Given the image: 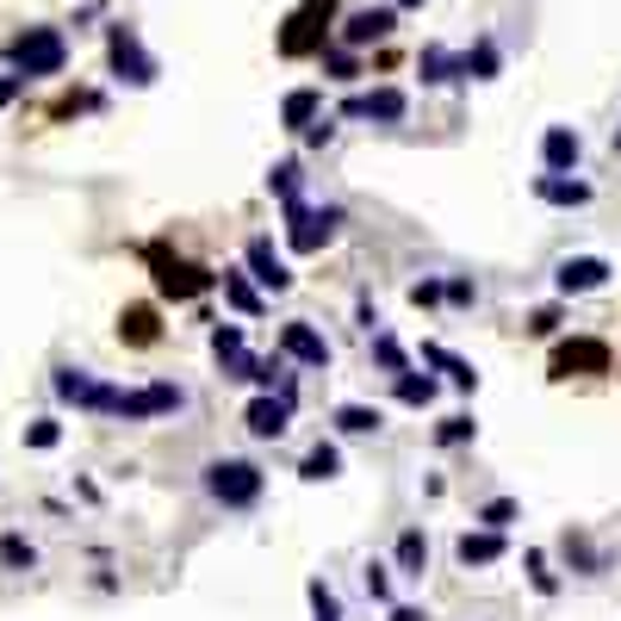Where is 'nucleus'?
I'll return each instance as SVG.
<instances>
[{"instance_id": "f3484780", "label": "nucleus", "mask_w": 621, "mask_h": 621, "mask_svg": "<svg viewBox=\"0 0 621 621\" xmlns=\"http://www.w3.org/2000/svg\"><path fill=\"white\" fill-rule=\"evenodd\" d=\"M317 118H324V94H317V87H292V94L280 99V125H286V131L305 137Z\"/></svg>"}, {"instance_id": "bb28decb", "label": "nucleus", "mask_w": 621, "mask_h": 621, "mask_svg": "<svg viewBox=\"0 0 621 621\" xmlns=\"http://www.w3.org/2000/svg\"><path fill=\"white\" fill-rule=\"evenodd\" d=\"M391 391H398V405H410V410H429L442 386H435L429 373H405V379H391Z\"/></svg>"}, {"instance_id": "c756f323", "label": "nucleus", "mask_w": 621, "mask_h": 621, "mask_svg": "<svg viewBox=\"0 0 621 621\" xmlns=\"http://www.w3.org/2000/svg\"><path fill=\"white\" fill-rule=\"evenodd\" d=\"M379 423H386V417H379L373 405H342L336 410V429H342V435H373Z\"/></svg>"}, {"instance_id": "4468645a", "label": "nucleus", "mask_w": 621, "mask_h": 621, "mask_svg": "<svg viewBox=\"0 0 621 621\" xmlns=\"http://www.w3.org/2000/svg\"><path fill=\"white\" fill-rule=\"evenodd\" d=\"M243 423H249L255 442H273V435H286L292 423V405L280 398V391H261V398H249V410H243Z\"/></svg>"}, {"instance_id": "de8ad7c7", "label": "nucleus", "mask_w": 621, "mask_h": 621, "mask_svg": "<svg viewBox=\"0 0 621 621\" xmlns=\"http://www.w3.org/2000/svg\"><path fill=\"white\" fill-rule=\"evenodd\" d=\"M391 7H398V13H410V7H423V0H391Z\"/></svg>"}, {"instance_id": "ddd939ff", "label": "nucleus", "mask_w": 621, "mask_h": 621, "mask_svg": "<svg viewBox=\"0 0 621 621\" xmlns=\"http://www.w3.org/2000/svg\"><path fill=\"white\" fill-rule=\"evenodd\" d=\"M405 113H410L405 87H373V94H354V99H342V118H373V125H398Z\"/></svg>"}, {"instance_id": "a19ab883", "label": "nucleus", "mask_w": 621, "mask_h": 621, "mask_svg": "<svg viewBox=\"0 0 621 621\" xmlns=\"http://www.w3.org/2000/svg\"><path fill=\"white\" fill-rule=\"evenodd\" d=\"M442 298H447L442 280H417V286H410V305H442Z\"/></svg>"}, {"instance_id": "20e7f679", "label": "nucleus", "mask_w": 621, "mask_h": 621, "mask_svg": "<svg viewBox=\"0 0 621 621\" xmlns=\"http://www.w3.org/2000/svg\"><path fill=\"white\" fill-rule=\"evenodd\" d=\"M336 13H342L336 0H305L286 20V32H280V57H324V38H330Z\"/></svg>"}, {"instance_id": "6e6552de", "label": "nucleus", "mask_w": 621, "mask_h": 621, "mask_svg": "<svg viewBox=\"0 0 621 621\" xmlns=\"http://www.w3.org/2000/svg\"><path fill=\"white\" fill-rule=\"evenodd\" d=\"M106 57H113V75L131 81V87H150L155 81V57L137 44L131 25H113V32H106Z\"/></svg>"}, {"instance_id": "423d86ee", "label": "nucleus", "mask_w": 621, "mask_h": 621, "mask_svg": "<svg viewBox=\"0 0 621 621\" xmlns=\"http://www.w3.org/2000/svg\"><path fill=\"white\" fill-rule=\"evenodd\" d=\"M180 405H187V391L168 386V379H155V386H137V391L118 386L106 417H118V423H150V417H175Z\"/></svg>"}, {"instance_id": "1a4fd4ad", "label": "nucleus", "mask_w": 621, "mask_h": 621, "mask_svg": "<svg viewBox=\"0 0 621 621\" xmlns=\"http://www.w3.org/2000/svg\"><path fill=\"white\" fill-rule=\"evenodd\" d=\"M609 286V261L602 255H565L560 268H553V292L560 298H584V292Z\"/></svg>"}, {"instance_id": "f704fd0d", "label": "nucleus", "mask_w": 621, "mask_h": 621, "mask_svg": "<svg viewBox=\"0 0 621 621\" xmlns=\"http://www.w3.org/2000/svg\"><path fill=\"white\" fill-rule=\"evenodd\" d=\"M523 565H528V584H535L541 597H553V590H560V578L547 572V553H541V547H528V553H523Z\"/></svg>"}, {"instance_id": "58836bf2", "label": "nucleus", "mask_w": 621, "mask_h": 621, "mask_svg": "<svg viewBox=\"0 0 621 621\" xmlns=\"http://www.w3.org/2000/svg\"><path fill=\"white\" fill-rule=\"evenodd\" d=\"M212 354H218V361H224V354H243V330H236V324H218V330H212Z\"/></svg>"}, {"instance_id": "49530a36", "label": "nucleus", "mask_w": 621, "mask_h": 621, "mask_svg": "<svg viewBox=\"0 0 621 621\" xmlns=\"http://www.w3.org/2000/svg\"><path fill=\"white\" fill-rule=\"evenodd\" d=\"M391 621H429L423 609H405V602H398V609H391Z\"/></svg>"}, {"instance_id": "412c9836", "label": "nucleus", "mask_w": 621, "mask_h": 621, "mask_svg": "<svg viewBox=\"0 0 621 621\" xmlns=\"http://www.w3.org/2000/svg\"><path fill=\"white\" fill-rule=\"evenodd\" d=\"M423 367H442V373H447V386H460V391H472V386H479L472 361H460V354H454V349H442V342H423Z\"/></svg>"}, {"instance_id": "a878e982", "label": "nucleus", "mask_w": 621, "mask_h": 621, "mask_svg": "<svg viewBox=\"0 0 621 621\" xmlns=\"http://www.w3.org/2000/svg\"><path fill=\"white\" fill-rule=\"evenodd\" d=\"M460 69H466V81H491L497 69H504V57H497V44H491V38H479V44L460 57Z\"/></svg>"}, {"instance_id": "e433bc0d", "label": "nucleus", "mask_w": 621, "mask_h": 621, "mask_svg": "<svg viewBox=\"0 0 621 621\" xmlns=\"http://www.w3.org/2000/svg\"><path fill=\"white\" fill-rule=\"evenodd\" d=\"M57 442H62V423H57V417H38V423H25V447H38V454H50Z\"/></svg>"}, {"instance_id": "39448f33", "label": "nucleus", "mask_w": 621, "mask_h": 621, "mask_svg": "<svg viewBox=\"0 0 621 621\" xmlns=\"http://www.w3.org/2000/svg\"><path fill=\"white\" fill-rule=\"evenodd\" d=\"M349 218H342V206H286V249L292 255H317L324 243H336V231H342Z\"/></svg>"}, {"instance_id": "f03ea898", "label": "nucleus", "mask_w": 621, "mask_h": 621, "mask_svg": "<svg viewBox=\"0 0 621 621\" xmlns=\"http://www.w3.org/2000/svg\"><path fill=\"white\" fill-rule=\"evenodd\" d=\"M143 261H150V273H155V292L175 298V305H187V298H199V292L218 286V273H206L199 261H187V255H168V243H150Z\"/></svg>"}, {"instance_id": "79ce46f5", "label": "nucleus", "mask_w": 621, "mask_h": 621, "mask_svg": "<svg viewBox=\"0 0 621 621\" xmlns=\"http://www.w3.org/2000/svg\"><path fill=\"white\" fill-rule=\"evenodd\" d=\"M528 330H535V336H553V330H560V310H553V305H541L535 317H528Z\"/></svg>"}, {"instance_id": "dca6fc26", "label": "nucleus", "mask_w": 621, "mask_h": 621, "mask_svg": "<svg viewBox=\"0 0 621 621\" xmlns=\"http://www.w3.org/2000/svg\"><path fill=\"white\" fill-rule=\"evenodd\" d=\"M509 553V541L504 535H491V528H466L460 541H454V560L466 565V572H472V565H497Z\"/></svg>"}, {"instance_id": "393cba45", "label": "nucleus", "mask_w": 621, "mask_h": 621, "mask_svg": "<svg viewBox=\"0 0 621 621\" xmlns=\"http://www.w3.org/2000/svg\"><path fill=\"white\" fill-rule=\"evenodd\" d=\"M336 472H342V447L336 442H317L305 460H298V479H310V485H324V479H336Z\"/></svg>"}, {"instance_id": "6ab92c4d", "label": "nucleus", "mask_w": 621, "mask_h": 621, "mask_svg": "<svg viewBox=\"0 0 621 621\" xmlns=\"http://www.w3.org/2000/svg\"><path fill=\"white\" fill-rule=\"evenodd\" d=\"M417 75L429 81V87H447V81H466L460 57L447 50V44H423V57H417Z\"/></svg>"}, {"instance_id": "c03bdc74", "label": "nucleus", "mask_w": 621, "mask_h": 621, "mask_svg": "<svg viewBox=\"0 0 621 621\" xmlns=\"http://www.w3.org/2000/svg\"><path fill=\"white\" fill-rule=\"evenodd\" d=\"M447 298H454V305H472V280H447Z\"/></svg>"}, {"instance_id": "473e14b6", "label": "nucleus", "mask_w": 621, "mask_h": 621, "mask_svg": "<svg viewBox=\"0 0 621 621\" xmlns=\"http://www.w3.org/2000/svg\"><path fill=\"white\" fill-rule=\"evenodd\" d=\"M305 597H310V621H342V597H336L324 578H310Z\"/></svg>"}, {"instance_id": "4c0bfd02", "label": "nucleus", "mask_w": 621, "mask_h": 621, "mask_svg": "<svg viewBox=\"0 0 621 621\" xmlns=\"http://www.w3.org/2000/svg\"><path fill=\"white\" fill-rule=\"evenodd\" d=\"M361 584H367L373 602H391V572H386V565H367V572H361Z\"/></svg>"}, {"instance_id": "c85d7f7f", "label": "nucleus", "mask_w": 621, "mask_h": 621, "mask_svg": "<svg viewBox=\"0 0 621 621\" xmlns=\"http://www.w3.org/2000/svg\"><path fill=\"white\" fill-rule=\"evenodd\" d=\"M268 194L280 199V206H298V162H292V155L268 168Z\"/></svg>"}, {"instance_id": "7c9ffc66", "label": "nucleus", "mask_w": 621, "mask_h": 621, "mask_svg": "<svg viewBox=\"0 0 621 621\" xmlns=\"http://www.w3.org/2000/svg\"><path fill=\"white\" fill-rule=\"evenodd\" d=\"M472 435H479V423H472L466 410H454V417H442V423H435V447H466Z\"/></svg>"}, {"instance_id": "4be33fe9", "label": "nucleus", "mask_w": 621, "mask_h": 621, "mask_svg": "<svg viewBox=\"0 0 621 621\" xmlns=\"http://www.w3.org/2000/svg\"><path fill=\"white\" fill-rule=\"evenodd\" d=\"M50 386H57V398H62V405L87 410V405H94V391H99V379H94L87 367H57V379H50Z\"/></svg>"}, {"instance_id": "2f4dec72", "label": "nucleus", "mask_w": 621, "mask_h": 621, "mask_svg": "<svg viewBox=\"0 0 621 621\" xmlns=\"http://www.w3.org/2000/svg\"><path fill=\"white\" fill-rule=\"evenodd\" d=\"M373 361H379V367H386L391 379H405V373H410V354L398 349V336H386V330L373 336Z\"/></svg>"}, {"instance_id": "2eb2a0df", "label": "nucleus", "mask_w": 621, "mask_h": 621, "mask_svg": "<svg viewBox=\"0 0 621 621\" xmlns=\"http://www.w3.org/2000/svg\"><path fill=\"white\" fill-rule=\"evenodd\" d=\"M578 155H584V143H578V131H572V125H547V137H541L547 175H572V168H578Z\"/></svg>"}, {"instance_id": "aec40b11", "label": "nucleus", "mask_w": 621, "mask_h": 621, "mask_svg": "<svg viewBox=\"0 0 621 621\" xmlns=\"http://www.w3.org/2000/svg\"><path fill=\"white\" fill-rule=\"evenodd\" d=\"M155 336H162V330H155V310L150 305H125V310H118V342H125V349H150Z\"/></svg>"}, {"instance_id": "9d476101", "label": "nucleus", "mask_w": 621, "mask_h": 621, "mask_svg": "<svg viewBox=\"0 0 621 621\" xmlns=\"http://www.w3.org/2000/svg\"><path fill=\"white\" fill-rule=\"evenodd\" d=\"M391 25H398V7H354L349 20H342V32L336 38L349 44V50H361V44H379V38H391Z\"/></svg>"}, {"instance_id": "7ed1b4c3", "label": "nucleus", "mask_w": 621, "mask_h": 621, "mask_svg": "<svg viewBox=\"0 0 621 621\" xmlns=\"http://www.w3.org/2000/svg\"><path fill=\"white\" fill-rule=\"evenodd\" d=\"M206 491H212L224 509H255L261 491H268V472L255 460H212L206 466Z\"/></svg>"}, {"instance_id": "0eeeda50", "label": "nucleus", "mask_w": 621, "mask_h": 621, "mask_svg": "<svg viewBox=\"0 0 621 621\" xmlns=\"http://www.w3.org/2000/svg\"><path fill=\"white\" fill-rule=\"evenodd\" d=\"M609 342H597V336H572V342H560L553 349V361H547V373L553 379H584V373H609Z\"/></svg>"}, {"instance_id": "b1692460", "label": "nucleus", "mask_w": 621, "mask_h": 621, "mask_svg": "<svg viewBox=\"0 0 621 621\" xmlns=\"http://www.w3.org/2000/svg\"><path fill=\"white\" fill-rule=\"evenodd\" d=\"M224 298H231V305L243 310V317H261V310H268V298L255 292V280H249L243 268H224Z\"/></svg>"}, {"instance_id": "ea45409f", "label": "nucleus", "mask_w": 621, "mask_h": 621, "mask_svg": "<svg viewBox=\"0 0 621 621\" xmlns=\"http://www.w3.org/2000/svg\"><path fill=\"white\" fill-rule=\"evenodd\" d=\"M565 553H572V565H584V572H597V547L584 541V535H565Z\"/></svg>"}, {"instance_id": "37998d69", "label": "nucleus", "mask_w": 621, "mask_h": 621, "mask_svg": "<svg viewBox=\"0 0 621 621\" xmlns=\"http://www.w3.org/2000/svg\"><path fill=\"white\" fill-rule=\"evenodd\" d=\"M20 87H25L20 75H0V113H7V106H13V99H20Z\"/></svg>"}, {"instance_id": "9b49d317", "label": "nucleus", "mask_w": 621, "mask_h": 621, "mask_svg": "<svg viewBox=\"0 0 621 621\" xmlns=\"http://www.w3.org/2000/svg\"><path fill=\"white\" fill-rule=\"evenodd\" d=\"M280 354L298 361V367H330V342H324V330H310L305 317L280 324Z\"/></svg>"}, {"instance_id": "f8f14e48", "label": "nucleus", "mask_w": 621, "mask_h": 621, "mask_svg": "<svg viewBox=\"0 0 621 621\" xmlns=\"http://www.w3.org/2000/svg\"><path fill=\"white\" fill-rule=\"evenodd\" d=\"M243 261H249V280H255V286H268V292H286L292 286V268H286V255L273 249V236H249Z\"/></svg>"}, {"instance_id": "cd10ccee", "label": "nucleus", "mask_w": 621, "mask_h": 621, "mask_svg": "<svg viewBox=\"0 0 621 621\" xmlns=\"http://www.w3.org/2000/svg\"><path fill=\"white\" fill-rule=\"evenodd\" d=\"M0 565H7V572H32V565H38V547L25 541L20 528H7V535H0Z\"/></svg>"}, {"instance_id": "a18cd8bd", "label": "nucleus", "mask_w": 621, "mask_h": 621, "mask_svg": "<svg viewBox=\"0 0 621 621\" xmlns=\"http://www.w3.org/2000/svg\"><path fill=\"white\" fill-rule=\"evenodd\" d=\"M330 137H336V125H330V118H317V125L305 131V143H330Z\"/></svg>"}, {"instance_id": "a211bd4d", "label": "nucleus", "mask_w": 621, "mask_h": 621, "mask_svg": "<svg viewBox=\"0 0 621 621\" xmlns=\"http://www.w3.org/2000/svg\"><path fill=\"white\" fill-rule=\"evenodd\" d=\"M535 199L541 206H565V212H578V206H590V187L572 175H535Z\"/></svg>"}, {"instance_id": "f257e3e1", "label": "nucleus", "mask_w": 621, "mask_h": 621, "mask_svg": "<svg viewBox=\"0 0 621 621\" xmlns=\"http://www.w3.org/2000/svg\"><path fill=\"white\" fill-rule=\"evenodd\" d=\"M62 62H69V38L57 25H25L20 38L7 44V75H20V81L62 75Z\"/></svg>"}, {"instance_id": "09e8293b", "label": "nucleus", "mask_w": 621, "mask_h": 621, "mask_svg": "<svg viewBox=\"0 0 621 621\" xmlns=\"http://www.w3.org/2000/svg\"><path fill=\"white\" fill-rule=\"evenodd\" d=\"M616 155H621V131H616Z\"/></svg>"}, {"instance_id": "5701e85b", "label": "nucleus", "mask_w": 621, "mask_h": 621, "mask_svg": "<svg viewBox=\"0 0 621 621\" xmlns=\"http://www.w3.org/2000/svg\"><path fill=\"white\" fill-rule=\"evenodd\" d=\"M391 560H398V572H405V578H423V572H429V535H423V528H405Z\"/></svg>"}, {"instance_id": "c9c22d12", "label": "nucleus", "mask_w": 621, "mask_h": 621, "mask_svg": "<svg viewBox=\"0 0 621 621\" xmlns=\"http://www.w3.org/2000/svg\"><path fill=\"white\" fill-rule=\"evenodd\" d=\"M324 75H330V81H354V75H361V62H354V50H349V44L324 50Z\"/></svg>"}, {"instance_id": "72a5a7b5", "label": "nucleus", "mask_w": 621, "mask_h": 621, "mask_svg": "<svg viewBox=\"0 0 621 621\" xmlns=\"http://www.w3.org/2000/svg\"><path fill=\"white\" fill-rule=\"evenodd\" d=\"M516 516H523V504H516V497H491V504L479 509V528H491V535H504V528L516 523Z\"/></svg>"}]
</instances>
